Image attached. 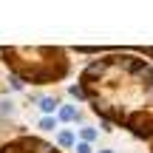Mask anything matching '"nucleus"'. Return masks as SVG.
<instances>
[{
    "label": "nucleus",
    "mask_w": 153,
    "mask_h": 153,
    "mask_svg": "<svg viewBox=\"0 0 153 153\" xmlns=\"http://www.w3.org/2000/svg\"><path fill=\"white\" fill-rule=\"evenodd\" d=\"M74 51L94 57L76 76L91 114L139 142H153V62L119 45H76Z\"/></svg>",
    "instance_id": "obj_1"
},
{
    "label": "nucleus",
    "mask_w": 153,
    "mask_h": 153,
    "mask_svg": "<svg viewBox=\"0 0 153 153\" xmlns=\"http://www.w3.org/2000/svg\"><path fill=\"white\" fill-rule=\"evenodd\" d=\"M0 62L23 85H57L74 74L71 48L62 45H0Z\"/></svg>",
    "instance_id": "obj_2"
},
{
    "label": "nucleus",
    "mask_w": 153,
    "mask_h": 153,
    "mask_svg": "<svg viewBox=\"0 0 153 153\" xmlns=\"http://www.w3.org/2000/svg\"><path fill=\"white\" fill-rule=\"evenodd\" d=\"M0 153H62L54 142L43 139L40 133H28L26 128L14 133V136L0 142Z\"/></svg>",
    "instance_id": "obj_3"
},
{
    "label": "nucleus",
    "mask_w": 153,
    "mask_h": 153,
    "mask_svg": "<svg viewBox=\"0 0 153 153\" xmlns=\"http://www.w3.org/2000/svg\"><path fill=\"white\" fill-rule=\"evenodd\" d=\"M54 145L62 153H65V150H74L76 148V131H74V128H60V131L54 133Z\"/></svg>",
    "instance_id": "obj_4"
},
{
    "label": "nucleus",
    "mask_w": 153,
    "mask_h": 153,
    "mask_svg": "<svg viewBox=\"0 0 153 153\" xmlns=\"http://www.w3.org/2000/svg\"><path fill=\"white\" fill-rule=\"evenodd\" d=\"M57 119L65 122V125H71V122H82V111L76 108V105H71V102H62L60 111H57Z\"/></svg>",
    "instance_id": "obj_5"
},
{
    "label": "nucleus",
    "mask_w": 153,
    "mask_h": 153,
    "mask_svg": "<svg viewBox=\"0 0 153 153\" xmlns=\"http://www.w3.org/2000/svg\"><path fill=\"white\" fill-rule=\"evenodd\" d=\"M60 105H62V99L57 97H43L40 99V111H43V116H57V111H60Z\"/></svg>",
    "instance_id": "obj_6"
},
{
    "label": "nucleus",
    "mask_w": 153,
    "mask_h": 153,
    "mask_svg": "<svg viewBox=\"0 0 153 153\" xmlns=\"http://www.w3.org/2000/svg\"><path fill=\"white\" fill-rule=\"evenodd\" d=\"M76 142H85V145H94V142H99V128L82 125L79 131H76Z\"/></svg>",
    "instance_id": "obj_7"
},
{
    "label": "nucleus",
    "mask_w": 153,
    "mask_h": 153,
    "mask_svg": "<svg viewBox=\"0 0 153 153\" xmlns=\"http://www.w3.org/2000/svg\"><path fill=\"white\" fill-rule=\"evenodd\" d=\"M37 131H43V133H57V131H60V119H57V116H40Z\"/></svg>",
    "instance_id": "obj_8"
},
{
    "label": "nucleus",
    "mask_w": 153,
    "mask_h": 153,
    "mask_svg": "<svg viewBox=\"0 0 153 153\" xmlns=\"http://www.w3.org/2000/svg\"><path fill=\"white\" fill-rule=\"evenodd\" d=\"M122 48H128V51H133V54H139V57L153 62V45H122Z\"/></svg>",
    "instance_id": "obj_9"
},
{
    "label": "nucleus",
    "mask_w": 153,
    "mask_h": 153,
    "mask_svg": "<svg viewBox=\"0 0 153 153\" xmlns=\"http://www.w3.org/2000/svg\"><path fill=\"white\" fill-rule=\"evenodd\" d=\"M3 116H14V102L11 99H0V119Z\"/></svg>",
    "instance_id": "obj_10"
},
{
    "label": "nucleus",
    "mask_w": 153,
    "mask_h": 153,
    "mask_svg": "<svg viewBox=\"0 0 153 153\" xmlns=\"http://www.w3.org/2000/svg\"><path fill=\"white\" fill-rule=\"evenodd\" d=\"M68 97H71V99H76V102H85V97H82L79 85H68Z\"/></svg>",
    "instance_id": "obj_11"
},
{
    "label": "nucleus",
    "mask_w": 153,
    "mask_h": 153,
    "mask_svg": "<svg viewBox=\"0 0 153 153\" xmlns=\"http://www.w3.org/2000/svg\"><path fill=\"white\" fill-rule=\"evenodd\" d=\"M6 82H9V88H11V91H26V85H23L20 79H14V76H9Z\"/></svg>",
    "instance_id": "obj_12"
},
{
    "label": "nucleus",
    "mask_w": 153,
    "mask_h": 153,
    "mask_svg": "<svg viewBox=\"0 0 153 153\" xmlns=\"http://www.w3.org/2000/svg\"><path fill=\"white\" fill-rule=\"evenodd\" d=\"M76 153H94V145H85V142H76Z\"/></svg>",
    "instance_id": "obj_13"
},
{
    "label": "nucleus",
    "mask_w": 153,
    "mask_h": 153,
    "mask_svg": "<svg viewBox=\"0 0 153 153\" xmlns=\"http://www.w3.org/2000/svg\"><path fill=\"white\" fill-rule=\"evenodd\" d=\"M97 153H116V150H114V148H99Z\"/></svg>",
    "instance_id": "obj_14"
},
{
    "label": "nucleus",
    "mask_w": 153,
    "mask_h": 153,
    "mask_svg": "<svg viewBox=\"0 0 153 153\" xmlns=\"http://www.w3.org/2000/svg\"><path fill=\"white\" fill-rule=\"evenodd\" d=\"M148 148H150V153H153V142H148Z\"/></svg>",
    "instance_id": "obj_15"
},
{
    "label": "nucleus",
    "mask_w": 153,
    "mask_h": 153,
    "mask_svg": "<svg viewBox=\"0 0 153 153\" xmlns=\"http://www.w3.org/2000/svg\"><path fill=\"white\" fill-rule=\"evenodd\" d=\"M0 142H3V139H0Z\"/></svg>",
    "instance_id": "obj_16"
}]
</instances>
